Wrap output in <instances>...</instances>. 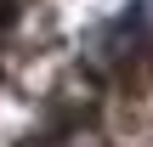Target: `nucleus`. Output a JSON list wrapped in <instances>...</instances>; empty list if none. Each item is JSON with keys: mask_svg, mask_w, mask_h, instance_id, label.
<instances>
[{"mask_svg": "<svg viewBox=\"0 0 153 147\" xmlns=\"http://www.w3.org/2000/svg\"><path fill=\"white\" fill-rule=\"evenodd\" d=\"M28 11H34V0H0V51H23Z\"/></svg>", "mask_w": 153, "mask_h": 147, "instance_id": "f257e3e1", "label": "nucleus"}, {"mask_svg": "<svg viewBox=\"0 0 153 147\" xmlns=\"http://www.w3.org/2000/svg\"><path fill=\"white\" fill-rule=\"evenodd\" d=\"M0 96H6V68H0Z\"/></svg>", "mask_w": 153, "mask_h": 147, "instance_id": "f03ea898", "label": "nucleus"}]
</instances>
